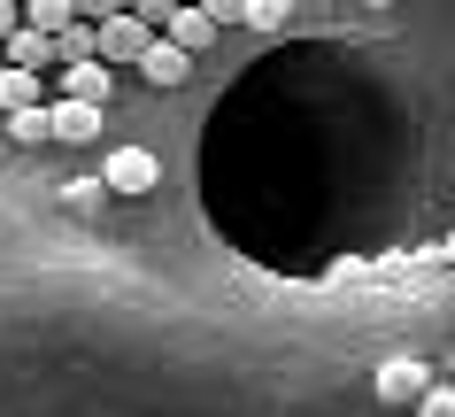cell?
<instances>
[{
	"label": "cell",
	"instance_id": "4fadbf2b",
	"mask_svg": "<svg viewBox=\"0 0 455 417\" xmlns=\"http://www.w3.org/2000/svg\"><path fill=\"white\" fill-rule=\"evenodd\" d=\"M16 24H24V8H16V0H0V47L16 39Z\"/></svg>",
	"mask_w": 455,
	"mask_h": 417
},
{
	"label": "cell",
	"instance_id": "7c38bea8",
	"mask_svg": "<svg viewBox=\"0 0 455 417\" xmlns=\"http://www.w3.org/2000/svg\"><path fill=\"white\" fill-rule=\"evenodd\" d=\"M417 417H455V387H440V379H432L425 402H417Z\"/></svg>",
	"mask_w": 455,
	"mask_h": 417
},
{
	"label": "cell",
	"instance_id": "6da1fadb",
	"mask_svg": "<svg viewBox=\"0 0 455 417\" xmlns=\"http://www.w3.org/2000/svg\"><path fill=\"white\" fill-rule=\"evenodd\" d=\"M147 47H155V24H147L140 8H124V16H93V62H100V70H132Z\"/></svg>",
	"mask_w": 455,
	"mask_h": 417
},
{
	"label": "cell",
	"instance_id": "277c9868",
	"mask_svg": "<svg viewBox=\"0 0 455 417\" xmlns=\"http://www.w3.org/2000/svg\"><path fill=\"white\" fill-rule=\"evenodd\" d=\"M155 39H170V47H178V54H186V62H193V54H201V47H216V16H209V8H170V16H163V31H155Z\"/></svg>",
	"mask_w": 455,
	"mask_h": 417
},
{
	"label": "cell",
	"instance_id": "5b68a950",
	"mask_svg": "<svg viewBox=\"0 0 455 417\" xmlns=\"http://www.w3.org/2000/svg\"><path fill=\"white\" fill-rule=\"evenodd\" d=\"M425 387H432V371L417 364V356H394V364H379V402H425Z\"/></svg>",
	"mask_w": 455,
	"mask_h": 417
},
{
	"label": "cell",
	"instance_id": "9c48e42d",
	"mask_svg": "<svg viewBox=\"0 0 455 417\" xmlns=\"http://www.w3.org/2000/svg\"><path fill=\"white\" fill-rule=\"evenodd\" d=\"M39 93H47V77L8 70V62H0V108H8V116H16V108H39Z\"/></svg>",
	"mask_w": 455,
	"mask_h": 417
},
{
	"label": "cell",
	"instance_id": "30bf717a",
	"mask_svg": "<svg viewBox=\"0 0 455 417\" xmlns=\"http://www.w3.org/2000/svg\"><path fill=\"white\" fill-rule=\"evenodd\" d=\"M8 140H24V148H47V140H54L47 100H39V108H16V116H8Z\"/></svg>",
	"mask_w": 455,
	"mask_h": 417
},
{
	"label": "cell",
	"instance_id": "8992f818",
	"mask_svg": "<svg viewBox=\"0 0 455 417\" xmlns=\"http://www.w3.org/2000/svg\"><path fill=\"white\" fill-rule=\"evenodd\" d=\"M8 70H31V77H47V70H62V47L16 24V39H8Z\"/></svg>",
	"mask_w": 455,
	"mask_h": 417
},
{
	"label": "cell",
	"instance_id": "5bb4252c",
	"mask_svg": "<svg viewBox=\"0 0 455 417\" xmlns=\"http://www.w3.org/2000/svg\"><path fill=\"white\" fill-rule=\"evenodd\" d=\"M440 263H455V232H448V247H440Z\"/></svg>",
	"mask_w": 455,
	"mask_h": 417
},
{
	"label": "cell",
	"instance_id": "8fae6325",
	"mask_svg": "<svg viewBox=\"0 0 455 417\" xmlns=\"http://www.w3.org/2000/svg\"><path fill=\"white\" fill-rule=\"evenodd\" d=\"M62 201H70V209H100V201H108V186H100V178H70V186H62Z\"/></svg>",
	"mask_w": 455,
	"mask_h": 417
},
{
	"label": "cell",
	"instance_id": "ba28073f",
	"mask_svg": "<svg viewBox=\"0 0 455 417\" xmlns=\"http://www.w3.org/2000/svg\"><path fill=\"white\" fill-rule=\"evenodd\" d=\"M54 140H100V108H77V100H47Z\"/></svg>",
	"mask_w": 455,
	"mask_h": 417
},
{
	"label": "cell",
	"instance_id": "7a4b0ae2",
	"mask_svg": "<svg viewBox=\"0 0 455 417\" xmlns=\"http://www.w3.org/2000/svg\"><path fill=\"white\" fill-rule=\"evenodd\" d=\"M100 186H108V194H124V201H140V194H155V186H163V163H155L147 148H116L108 163H100Z\"/></svg>",
	"mask_w": 455,
	"mask_h": 417
},
{
	"label": "cell",
	"instance_id": "52a82bcc",
	"mask_svg": "<svg viewBox=\"0 0 455 417\" xmlns=\"http://www.w3.org/2000/svg\"><path fill=\"white\" fill-rule=\"evenodd\" d=\"M132 70H140L147 85H186V70H193V62H186L178 47H170V39H155V47H147L140 62H132Z\"/></svg>",
	"mask_w": 455,
	"mask_h": 417
},
{
	"label": "cell",
	"instance_id": "3957f363",
	"mask_svg": "<svg viewBox=\"0 0 455 417\" xmlns=\"http://www.w3.org/2000/svg\"><path fill=\"white\" fill-rule=\"evenodd\" d=\"M47 85H54V100H77V108H108V93H116V70H100V62H62Z\"/></svg>",
	"mask_w": 455,
	"mask_h": 417
}]
</instances>
